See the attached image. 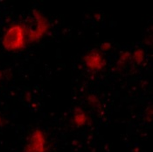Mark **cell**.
<instances>
[{
	"label": "cell",
	"mask_w": 153,
	"mask_h": 152,
	"mask_svg": "<svg viewBox=\"0 0 153 152\" xmlns=\"http://www.w3.org/2000/svg\"><path fill=\"white\" fill-rule=\"evenodd\" d=\"M1 43L5 51L11 53L20 52L26 48L29 40L25 24L15 22L8 26L3 33Z\"/></svg>",
	"instance_id": "cell-1"
},
{
	"label": "cell",
	"mask_w": 153,
	"mask_h": 152,
	"mask_svg": "<svg viewBox=\"0 0 153 152\" xmlns=\"http://www.w3.org/2000/svg\"><path fill=\"white\" fill-rule=\"evenodd\" d=\"M24 24L26 28L29 44L37 43L41 41L51 29V24L47 16L37 9L32 11Z\"/></svg>",
	"instance_id": "cell-2"
},
{
	"label": "cell",
	"mask_w": 153,
	"mask_h": 152,
	"mask_svg": "<svg viewBox=\"0 0 153 152\" xmlns=\"http://www.w3.org/2000/svg\"><path fill=\"white\" fill-rule=\"evenodd\" d=\"M48 141L46 133L40 129H33L24 145V152H48Z\"/></svg>",
	"instance_id": "cell-3"
},
{
	"label": "cell",
	"mask_w": 153,
	"mask_h": 152,
	"mask_svg": "<svg viewBox=\"0 0 153 152\" xmlns=\"http://www.w3.org/2000/svg\"><path fill=\"white\" fill-rule=\"evenodd\" d=\"M83 61L86 68L92 72H98L104 70L107 66V59L99 49H91L84 56Z\"/></svg>",
	"instance_id": "cell-4"
},
{
	"label": "cell",
	"mask_w": 153,
	"mask_h": 152,
	"mask_svg": "<svg viewBox=\"0 0 153 152\" xmlns=\"http://www.w3.org/2000/svg\"><path fill=\"white\" fill-rule=\"evenodd\" d=\"M89 122V116L82 107L77 106L74 108L72 115V123L76 128H82Z\"/></svg>",
	"instance_id": "cell-5"
},
{
	"label": "cell",
	"mask_w": 153,
	"mask_h": 152,
	"mask_svg": "<svg viewBox=\"0 0 153 152\" xmlns=\"http://www.w3.org/2000/svg\"><path fill=\"white\" fill-rule=\"evenodd\" d=\"M130 58L136 64L141 65L145 59V52L141 47H137L130 53Z\"/></svg>",
	"instance_id": "cell-6"
},
{
	"label": "cell",
	"mask_w": 153,
	"mask_h": 152,
	"mask_svg": "<svg viewBox=\"0 0 153 152\" xmlns=\"http://www.w3.org/2000/svg\"><path fill=\"white\" fill-rule=\"evenodd\" d=\"M112 47V45L109 43V42H103L101 44L100 48H101V51H103V52H107L108 50H110Z\"/></svg>",
	"instance_id": "cell-7"
},
{
	"label": "cell",
	"mask_w": 153,
	"mask_h": 152,
	"mask_svg": "<svg viewBox=\"0 0 153 152\" xmlns=\"http://www.w3.org/2000/svg\"><path fill=\"white\" fill-rule=\"evenodd\" d=\"M4 125H5V120L0 116V128H2Z\"/></svg>",
	"instance_id": "cell-8"
}]
</instances>
